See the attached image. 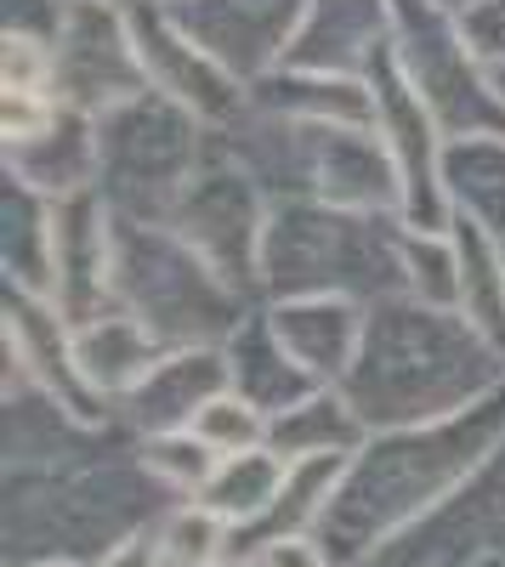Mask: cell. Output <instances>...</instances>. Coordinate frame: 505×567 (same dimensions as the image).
I'll list each match as a JSON object with an SVG mask.
<instances>
[{"mask_svg":"<svg viewBox=\"0 0 505 567\" xmlns=\"http://www.w3.org/2000/svg\"><path fill=\"white\" fill-rule=\"evenodd\" d=\"M7 409V567L97 561L120 539L154 528L171 494L148 477L136 432L85 420L29 381L0 386Z\"/></svg>","mask_w":505,"mask_h":567,"instance_id":"obj_1","label":"cell"},{"mask_svg":"<svg viewBox=\"0 0 505 567\" xmlns=\"http://www.w3.org/2000/svg\"><path fill=\"white\" fill-rule=\"evenodd\" d=\"M499 443H505V386L449 420L370 432V443L341 471L318 539L341 567L370 561L403 528H415L421 516L461 494L499 454Z\"/></svg>","mask_w":505,"mask_h":567,"instance_id":"obj_2","label":"cell"},{"mask_svg":"<svg viewBox=\"0 0 505 567\" xmlns=\"http://www.w3.org/2000/svg\"><path fill=\"white\" fill-rule=\"evenodd\" d=\"M505 386V352L477 336L461 307L387 296L370 307L363 347L341 374L347 403L370 432L449 420Z\"/></svg>","mask_w":505,"mask_h":567,"instance_id":"obj_3","label":"cell"},{"mask_svg":"<svg viewBox=\"0 0 505 567\" xmlns=\"http://www.w3.org/2000/svg\"><path fill=\"white\" fill-rule=\"evenodd\" d=\"M403 296V216H358L324 199H272L261 239V301Z\"/></svg>","mask_w":505,"mask_h":567,"instance_id":"obj_4","label":"cell"},{"mask_svg":"<svg viewBox=\"0 0 505 567\" xmlns=\"http://www.w3.org/2000/svg\"><path fill=\"white\" fill-rule=\"evenodd\" d=\"M272 199H324L358 216H403V182L375 125H290L245 109L221 131Z\"/></svg>","mask_w":505,"mask_h":567,"instance_id":"obj_5","label":"cell"},{"mask_svg":"<svg viewBox=\"0 0 505 567\" xmlns=\"http://www.w3.org/2000/svg\"><path fill=\"white\" fill-rule=\"evenodd\" d=\"M114 221V307L143 318L159 347H221L256 307L171 221Z\"/></svg>","mask_w":505,"mask_h":567,"instance_id":"obj_6","label":"cell"},{"mask_svg":"<svg viewBox=\"0 0 505 567\" xmlns=\"http://www.w3.org/2000/svg\"><path fill=\"white\" fill-rule=\"evenodd\" d=\"M210 142L216 131L199 114L159 97V91H136V97L97 114V148H103L97 194L125 221H171L182 187L205 165Z\"/></svg>","mask_w":505,"mask_h":567,"instance_id":"obj_7","label":"cell"},{"mask_svg":"<svg viewBox=\"0 0 505 567\" xmlns=\"http://www.w3.org/2000/svg\"><path fill=\"white\" fill-rule=\"evenodd\" d=\"M392 63L421 91V103L432 109L449 142L505 131L494 74L472 52L461 12L449 0H392Z\"/></svg>","mask_w":505,"mask_h":567,"instance_id":"obj_8","label":"cell"},{"mask_svg":"<svg viewBox=\"0 0 505 567\" xmlns=\"http://www.w3.org/2000/svg\"><path fill=\"white\" fill-rule=\"evenodd\" d=\"M272 194L256 182V171L234 154V142L216 131L205 165L182 187L171 210V227L188 239L234 290L261 301V239H267Z\"/></svg>","mask_w":505,"mask_h":567,"instance_id":"obj_9","label":"cell"},{"mask_svg":"<svg viewBox=\"0 0 505 567\" xmlns=\"http://www.w3.org/2000/svg\"><path fill=\"white\" fill-rule=\"evenodd\" d=\"M125 12H131V40H136V58H143L148 91H159V97L199 114L210 131H227V125L245 120L250 85L182 29L171 0H136V7H125Z\"/></svg>","mask_w":505,"mask_h":567,"instance_id":"obj_10","label":"cell"},{"mask_svg":"<svg viewBox=\"0 0 505 567\" xmlns=\"http://www.w3.org/2000/svg\"><path fill=\"white\" fill-rule=\"evenodd\" d=\"M358 567H505V443L461 494Z\"/></svg>","mask_w":505,"mask_h":567,"instance_id":"obj_11","label":"cell"},{"mask_svg":"<svg viewBox=\"0 0 505 567\" xmlns=\"http://www.w3.org/2000/svg\"><path fill=\"white\" fill-rule=\"evenodd\" d=\"M52 58H58V103L69 109L109 114L114 103L148 91L143 58H136L131 40V12L109 7V0H69Z\"/></svg>","mask_w":505,"mask_h":567,"instance_id":"obj_12","label":"cell"},{"mask_svg":"<svg viewBox=\"0 0 505 567\" xmlns=\"http://www.w3.org/2000/svg\"><path fill=\"white\" fill-rule=\"evenodd\" d=\"M363 80L375 91V131H381L387 154L398 165V182H403V221L409 227H449L454 210H449V194H443V148H449L443 125L432 120L421 91L392 63V45Z\"/></svg>","mask_w":505,"mask_h":567,"instance_id":"obj_13","label":"cell"},{"mask_svg":"<svg viewBox=\"0 0 505 567\" xmlns=\"http://www.w3.org/2000/svg\"><path fill=\"white\" fill-rule=\"evenodd\" d=\"M0 352H7V381H29L85 420H114V409L85 386L74 358V318L52 296L0 284Z\"/></svg>","mask_w":505,"mask_h":567,"instance_id":"obj_14","label":"cell"},{"mask_svg":"<svg viewBox=\"0 0 505 567\" xmlns=\"http://www.w3.org/2000/svg\"><path fill=\"white\" fill-rule=\"evenodd\" d=\"M307 7L312 0H171L182 29H188L210 58H221L245 85L285 63Z\"/></svg>","mask_w":505,"mask_h":567,"instance_id":"obj_15","label":"cell"},{"mask_svg":"<svg viewBox=\"0 0 505 567\" xmlns=\"http://www.w3.org/2000/svg\"><path fill=\"white\" fill-rule=\"evenodd\" d=\"M114 227L103 194L52 199V301L74 323L114 307Z\"/></svg>","mask_w":505,"mask_h":567,"instance_id":"obj_16","label":"cell"},{"mask_svg":"<svg viewBox=\"0 0 505 567\" xmlns=\"http://www.w3.org/2000/svg\"><path fill=\"white\" fill-rule=\"evenodd\" d=\"M97 171H103V148H97V114L85 109H58L40 131L0 142V176L23 182L40 199H74V194H97Z\"/></svg>","mask_w":505,"mask_h":567,"instance_id":"obj_17","label":"cell"},{"mask_svg":"<svg viewBox=\"0 0 505 567\" xmlns=\"http://www.w3.org/2000/svg\"><path fill=\"white\" fill-rule=\"evenodd\" d=\"M392 45V0H312L285 63L363 80Z\"/></svg>","mask_w":505,"mask_h":567,"instance_id":"obj_18","label":"cell"},{"mask_svg":"<svg viewBox=\"0 0 505 567\" xmlns=\"http://www.w3.org/2000/svg\"><path fill=\"white\" fill-rule=\"evenodd\" d=\"M227 386V352L221 347H165V358L148 369V381L120 403V420L136 437L148 432H188L205 403H216Z\"/></svg>","mask_w":505,"mask_h":567,"instance_id":"obj_19","label":"cell"},{"mask_svg":"<svg viewBox=\"0 0 505 567\" xmlns=\"http://www.w3.org/2000/svg\"><path fill=\"white\" fill-rule=\"evenodd\" d=\"M279 341L290 347V358L324 386H341V374L352 369L358 347H363V323L370 307L352 296H285V301H261Z\"/></svg>","mask_w":505,"mask_h":567,"instance_id":"obj_20","label":"cell"},{"mask_svg":"<svg viewBox=\"0 0 505 567\" xmlns=\"http://www.w3.org/2000/svg\"><path fill=\"white\" fill-rule=\"evenodd\" d=\"M250 109L290 125H375V91L352 74H318L279 63L250 80Z\"/></svg>","mask_w":505,"mask_h":567,"instance_id":"obj_21","label":"cell"},{"mask_svg":"<svg viewBox=\"0 0 505 567\" xmlns=\"http://www.w3.org/2000/svg\"><path fill=\"white\" fill-rule=\"evenodd\" d=\"M74 358H80V374H85V386L97 392L114 414L120 403L148 381V369L165 358L159 336L125 307H109L97 318H85L74 323Z\"/></svg>","mask_w":505,"mask_h":567,"instance_id":"obj_22","label":"cell"},{"mask_svg":"<svg viewBox=\"0 0 505 567\" xmlns=\"http://www.w3.org/2000/svg\"><path fill=\"white\" fill-rule=\"evenodd\" d=\"M221 352H227V381H234V392L245 403H256L267 420L324 386V381H312V374L290 358V347L279 341V329H272L261 301L239 318V329L221 341Z\"/></svg>","mask_w":505,"mask_h":567,"instance_id":"obj_23","label":"cell"},{"mask_svg":"<svg viewBox=\"0 0 505 567\" xmlns=\"http://www.w3.org/2000/svg\"><path fill=\"white\" fill-rule=\"evenodd\" d=\"M363 443H370V425L347 403L341 386H318L285 414L267 420V449L285 454L290 465L296 460H352Z\"/></svg>","mask_w":505,"mask_h":567,"instance_id":"obj_24","label":"cell"},{"mask_svg":"<svg viewBox=\"0 0 505 567\" xmlns=\"http://www.w3.org/2000/svg\"><path fill=\"white\" fill-rule=\"evenodd\" d=\"M0 284L52 296V199L0 176Z\"/></svg>","mask_w":505,"mask_h":567,"instance_id":"obj_25","label":"cell"},{"mask_svg":"<svg viewBox=\"0 0 505 567\" xmlns=\"http://www.w3.org/2000/svg\"><path fill=\"white\" fill-rule=\"evenodd\" d=\"M443 194L461 221H477L505 239V131L449 142L443 148Z\"/></svg>","mask_w":505,"mask_h":567,"instance_id":"obj_26","label":"cell"},{"mask_svg":"<svg viewBox=\"0 0 505 567\" xmlns=\"http://www.w3.org/2000/svg\"><path fill=\"white\" fill-rule=\"evenodd\" d=\"M454 233V250H461V290H454V307H461L477 336L488 347L505 352V239L477 221H449Z\"/></svg>","mask_w":505,"mask_h":567,"instance_id":"obj_27","label":"cell"},{"mask_svg":"<svg viewBox=\"0 0 505 567\" xmlns=\"http://www.w3.org/2000/svg\"><path fill=\"white\" fill-rule=\"evenodd\" d=\"M285 477H290V460L272 454V449H245V454H221L216 477L205 483V505L221 516V523H234V534L245 539L261 516L279 505L285 494Z\"/></svg>","mask_w":505,"mask_h":567,"instance_id":"obj_28","label":"cell"},{"mask_svg":"<svg viewBox=\"0 0 505 567\" xmlns=\"http://www.w3.org/2000/svg\"><path fill=\"white\" fill-rule=\"evenodd\" d=\"M341 471H347V460H296L290 477H285L279 505H272L261 523L239 539V556H250L267 539H290V534H318V528H324V511L336 499Z\"/></svg>","mask_w":505,"mask_h":567,"instance_id":"obj_29","label":"cell"},{"mask_svg":"<svg viewBox=\"0 0 505 567\" xmlns=\"http://www.w3.org/2000/svg\"><path fill=\"white\" fill-rule=\"evenodd\" d=\"M154 534H159L171 567H216L227 556H239L234 523H221L205 499H171L165 516L154 523Z\"/></svg>","mask_w":505,"mask_h":567,"instance_id":"obj_30","label":"cell"},{"mask_svg":"<svg viewBox=\"0 0 505 567\" xmlns=\"http://www.w3.org/2000/svg\"><path fill=\"white\" fill-rule=\"evenodd\" d=\"M136 454H143L148 477L171 499H199L205 483L216 477V465H221V454L199 432H148V437H136Z\"/></svg>","mask_w":505,"mask_h":567,"instance_id":"obj_31","label":"cell"},{"mask_svg":"<svg viewBox=\"0 0 505 567\" xmlns=\"http://www.w3.org/2000/svg\"><path fill=\"white\" fill-rule=\"evenodd\" d=\"M461 290V250H454L449 227H409L403 221V296L454 307Z\"/></svg>","mask_w":505,"mask_h":567,"instance_id":"obj_32","label":"cell"},{"mask_svg":"<svg viewBox=\"0 0 505 567\" xmlns=\"http://www.w3.org/2000/svg\"><path fill=\"white\" fill-rule=\"evenodd\" d=\"M188 432H199L216 454H245V449H267V414L227 386L216 403L199 409V420L188 425Z\"/></svg>","mask_w":505,"mask_h":567,"instance_id":"obj_33","label":"cell"},{"mask_svg":"<svg viewBox=\"0 0 505 567\" xmlns=\"http://www.w3.org/2000/svg\"><path fill=\"white\" fill-rule=\"evenodd\" d=\"M0 91H34V97H58V58H52V40L0 34Z\"/></svg>","mask_w":505,"mask_h":567,"instance_id":"obj_34","label":"cell"},{"mask_svg":"<svg viewBox=\"0 0 505 567\" xmlns=\"http://www.w3.org/2000/svg\"><path fill=\"white\" fill-rule=\"evenodd\" d=\"M461 12V29L472 40V52L483 58V69H505V0H466V7H454Z\"/></svg>","mask_w":505,"mask_h":567,"instance_id":"obj_35","label":"cell"},{"mask_svg":"<svg viewBox=\"0 0 505 567\" xmlns=\"http://www.w3.org/2000/svg\"><path fill=\"white\" fill-rule=\"evenodd\" d=\"M261 567H341L330 550H324V539L318 534H290V539H267V545H256L250 550Z\"/></svg>","mask_w":505,"mask_h":567,"instance_id":"obj_36","label":"cell"},{"mask_svg":"<svg viewBox=\"0 0 505 567\" xmlns=\"http://www.w3.org/2000/svg\"><path fill=\"white\" fill-rule=\"evenodd\" d=\"M91 567H171L165 561V545H159V534L154 528H143V534H131V539H120L114 550H103Z\"/></svg>","mask_w":505,"mask_h":567,"instance_id":"obj_37","label":"cell"},{"mask_svg":"<svg viewBox=\"0 0 505 567\" xmlns=\"http://www.w3.org/2000/svg\"><path fill=\"white\" fill-rule=\"evenodd\" d=\"M216 567H261L256 556H227V561H216Z\"/></svg>","mask_w":505,"mask_h":567,"instance_id":"obj_38","label":"cell"},{"mask_svg":"<svg viewBox=\"0 0 505 567\" xmlns=\"http://www.w3.org/2000/svg\"><path fill=\"white\" fill-rule=\"evenodd\" d=\"M23 567H91V561H23Z\"/></svg>","mask_w":505,"mask_h":567,"instance_id":"obj_39","label":"cell"},{"mask_svg":"<svg viewBox=\"0 0 505 567\" xmlns=\"http://www.w3.org/2000/svg\"><path fill=\"white\" fill-rule=\"evenodd\" d=\"M494 91H499V103H505V69H494Z\"/></svg>","mask_w":505,"mask_h":567,"instance_id":"obj_40","label":"cell"},{"mask_svg":"<svg viewBox=\"0 0 505 567\" xmlns=\"http://www.w3.org/2000/svg\"><path fill=\"white\" fill-rule=\"evenodd\" d=\"M109 7H136V0H109Z\"/></svg>","mask_w":505,"mask_h":567,"instance_id":"obj_41","label":"cell"},{"mask_svg":"<svg viewBox=\"0 0 505 567\" xmlns=\"http://www.w3.org/2000/svg\"><path fill=\"white\" fill-rule=\"evenodd\" d=\"M449 7H466V0H449Z\"/></svg>","mask_w":505,"mask_h":567,"instance_id":"obj_42","label":"cell"}]
</instances>
